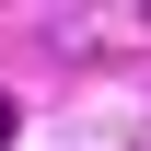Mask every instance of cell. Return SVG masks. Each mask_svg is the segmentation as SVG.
Segmentation results:
<instances>
[{
  "mask_svg": "<svg viewBox=\"0 0 151 151\" xmlns=\"http://www.w3.org/2000/svg\"><path fill=\"white\" fill-rule=\"evenodd\" d=\"M12 128H23V105H12V93H0V151H12Z\"/></svg>",
  "mask_w": 151,
  "mask_h": 151,
  "instance_id": "obj_1",
  "label": "cell"
}]
</instances>
